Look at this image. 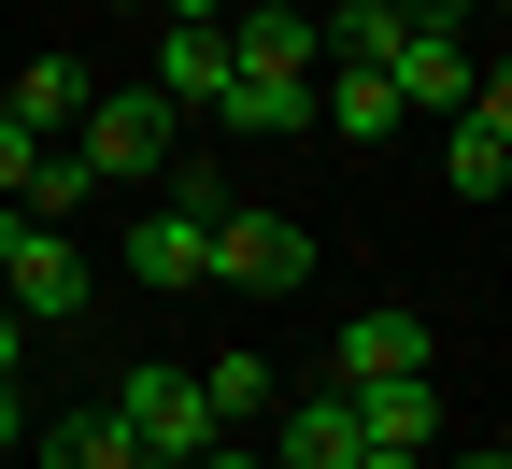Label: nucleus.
I'll return each instance as SVG.
<instances>
[{
	"label": "nucleus",
	"mask_w": 512,
	"mask_h": 469,
	"mask_svg": "<svg viewBox=\"0 0 512 469\" xmlns=\"http://www.w3.org/2000/svg\"><path fill=\"white\" fill-rule=\"evenodd\" d=\"M86 199H100V171H86L72 143H43V157H29V185H15V214H29V228H72Z\"/></svg>",
	"instance_id": "nucleus-16"
},
{
	"label": "nucleus",
	"mask_w": 512,
	"mask_h": 469,
	"mask_svg": "<svg viewBox=\"0 0 512 469\" xmlns=\"http://www.w3.org/2000/svg\"><path fill=\"white\" fill-rule=\"evenodd\" d=\"M29 455H43V469H143V455H128V427H114V398H100V413H57Z\"/></svg>",
	"instance_id": "nucleus-17"
},
{
	"label": "nucleus",
	"mask_w": 512,
	"mask_h": 469,
	"mask_svg": "<svg viewBox=\"0 0 512 469\" xmlns=\"http://www.w3.org/2000/svg\"><path fill=\"white\" fill-rule=\"evenodd\" d=\"M114 427H128L143 469H185V455L214 441V398H200V370H128L114 384Z\"/></svg>",
	"instance_id": "nucleus-4"
},
{
	"label": "nucleus",
	"mask_w": 512,
	"mask_h": 469,
	"mask_svg": "<svg viewBox=\"0 0 512 469\" xmlns=\"http://www.w3.org/2000/svg\"><path fill=\"white\" fill-rule=\"evenodd\" d=\"M29 441V398H15V370H0V455H15Z\"/></svg>",
	"instance_id": "nucleus-20"
},
{
	"label": "nucleus",
	"mask_w": 512,
	"mask_h": 469,
	"mask_svg": "<svg viewBox=\"0 0 512 469\" xmlns=\"http://www.w3.org/2000/svg\"><path fill=\"white\" fill-rule=\"evenodd\" d=\"M427 356H441V327L399 313V299H370L342 342H328V384H384V370H427Z\"/></svg>",
	"instance_id": "nucleus-5"
},
{
	"label": "nucleus",
	"mask_w": 512,
	"mask_h": 469,
	"mask_svg": "<svg viewBox=\"0 0 512 469\" xmlns=\"http://www.w3.org/2000/svg\"><path fill=\"white\" fill-rule=\"evenodd\" d=\"M200 256H214V214H185V199H171L157 228H128V285H143V299H185V285H200Z\"/></svg>",
	"instance_id": "nucleus-12"
},
{
	"label": "nucleus",
	"mask_w": 512,
	"mask_h": 469,
	"mask_svg": "<svg viewBox=\"0 0 512 469\" xmlns=\"http://www.w3.org/2000/svg\"><path fill=\"white\" fill-rule=\"evenodd\" d=\"M171 114H214V86H228V15H171L157 29V72H143Z\"/></svg>",
	"instance_id": "nucleus-8"
},
{
	"label": "nucleus",
	"mask_w": 512,
	"mask_h": 469,
	"mask_svg": "<svg viewBox=\"0 0 512 469\" xmlns=\"http://www.w3.org/2000/svg\"><path fill=\"white\" fill-rule=\"evenodd\" d=\"M72 157H86L100 185H157V171H171V100H157V86H86Z\"/></svg>",
	"instance_id": "nucleus-2"
},
{
	"label": "nucleus",
	"mask_w": 512,
	"mask_h": 469,
	"mask_svg": "<svg viewBox=\"0 0 512 469\" xmlns=\"http://www.w3.org/2000/svg\"><path fill=\"white\" fill-rule=\"evenodd\" d=\"M441 469H512V455H441Z\"/></svg>",
	"instance_id": "nucleus-24"
},
{
	"label": "nucleus",
	"mask_w": 512,
	"mask_h": 469,
	"mask_svg": "<svg viewBox=\"0 0 512 469\" xmlns=\"http://www.w3.org/2000/svg\"><path fill=\"white\" fill-rule=\"evenodd\" d=\"M441 171H456V199H498V185H512V86H498V72L456 100V143H441Z\"/></svg>",
	"instance_id": "nucleus-6"
},
{
	"label": "nucleus",
	"mask_w": 512,
	"mask_h": 469,
	"mask_svg": "<svg viewBox=\"0 0 512 469\" xmlns=\"http://www.w3.org/2000/svg\"><path fill=\"white\" fill-rule=\"evenodd\" d=\"M214 128H242V143L313 128V72H228V86H214Z\"/></svg>",
	"instance_id": "nucleus-13"
},
{
	"label": "nucleus",
	"mask_w": 512,
	"mask_h": 469,
	"mask_svg": "<svg viewBox=\"0 0 512 469\" xmlns=\"http://www.w3.org/2000/svg\"><path fill=\"white\" fill-rule=\"evenodd\" d=\"M228 72H328L313 0H256V15H228Z\"/></svg>",
	"instance_id": "nucleus-9"
},
{
	"label": "nucleus",
	"mask_w": 512,
	"mask_h": 469,
	"mask_svg": "<svg viewBox=\"0 0 512 469\" xmlns=\"http://www.w3.org/2000/svg\"><path fill=\"white\" fill-rule=\"evenodd\" d=\"M313 128H342L356 157H384L399 143V86H384L370 57H328V72H313Z\"/></svg>",
	"instance_id": "nucleus-7"
},
{
	"label": "nucleus",
	"mask_w": 512,
	"mask_h": 469,
	"mask_svg": "<svg viewBox=\"0 0 512 469\" xmlns=\"http://www.w3.org/2000/svg\"><path fill=\"white\" fill-rule=\"evenodd\" d=\"M0 299H15L29 327H72V313L100 299V271H86V242H72V228H29L15 199H0Z\"/></svg>",
	"instance_id": "nucleus-1"
},
{
	"label": "nucleus",
	"mask_w": 512,
	"mask_h": 469,
	"mask_svg": "<svg viewBox=\"0 0 512 469\" xmlns=\"http://www.w3.org/2000/svg\"><path fill=\"white\" fill-rule=\"evenodd\" d=\"M200 398H214V427H271V356H256V342H242V356H214V370H200Z\"/></svg>",
	"instance_id": "nucleus-18"
},
{
	"label": "nucleus",
	"mask_w": 512,
	"mask_h": 469,
	"mask_svg": "<svg viewBox=\"0 0 512 469\" xmlns=\"http://www.w3.org/2000/svg\"><path fill=\"white\" fill-rule=\"evenodd\" d=\"M384 86H399V114H456V100H470L484 72H470V43H456V29H399Z\"/></svg>",
	"instance_id": "nucleus-10"
},
{
	"label": "nucleus",
	"mask_w": 512,
	"mask_h": 469,
	"mask_svg": "<svg viewBox=\"0 0 512 469\" xmlns=\"http://www.w3.org/2000/svg\"><path fill=\"white\" fill-rule=\"evenodd\" d=\"M29 157H43V143H29V128H15V114H0V199H15V185H29Z\"/></svg>",
	"instance_id": "nucleus-19"
},
{
	"label": "nucleus",
	"mask_w": 512,
	"mask_h": 469,
	"mask_svg": "<svg viewBox=\"0 0 512 469\" xmlns=\"http://www.w3.org/2000/svg\"><path fill=\"white\" fill-rule=\"evenodd\" d=\"M399 15H413V29H456V15H470V0H399Z\"/></svg>",
	"instance_id": "nucleus-21"
},
{
	"label": "nucleus",
	"mask_w": 512,
	"mask_h": 469,
	"mask_svg": "<svg viewBox=\"0 0 512 469\" xmlns=\"http://www.w3.org/2000/svg\"><path fill=\"white\" fill-rule=\"evenodd\" d=\"M15 356H29V313H15V299H0V370H15Z\"/></svg>",
	"instance_id": "nucleus-22"
},
{
	"label": "nucleus",
	"mask_w": 512,
	"mask_h": 469,
	"mask_svg": "<svg viewBox=\"0 0 512 469\" xmlns=\"http://www.w3.org/2000/svg\"><path fill=\"white\" fill-rule=\"evenodd\" d=\"M200 285H242V299L313 285V228H299V214H242V199H214V256H200Z\"/></svg>",
	"instance_id": "nucleus-3"
},
{
	"label": "nucleus",
	"mask_w": 512,
	"mask_h": 469,
	"mask_svg": "<svg viewBox=\"0 0 512 469\" xmlns=\"http://www.w3.org/2000/svg\"><path fill=\"white\" fill-rule=\"evenodd\" d=\"M0 114L29 128V143H72V114H86V57H29V72H15V100H0Z\"/></svg>",
	"instance_id": "nucleus-15"
},
{
	"label": "nucleus",
	"mask_w": 512,
	"mask_h": 469,
	"mask_svg": "<svg viewBox=\"0 0 512 469\" xmlns=\"http://www.w3.org/2000/svg\"><path fill=\"white\" fill-rule=\"evenodd\" d=\"M271 455H285V469H356V413H342V384L299 398V413L271 398Z\"/></svg>",
	"instance_id": "nucleus-14"
},
{
	"label": "nucleus",
	"mask_w": 512,
	"mask_h": 469,
	"mask_svg": "<svg viewBox=\"0 0 512 469\" xmlns=\"http://www.w3.org/2000/svg\"><path fill=\"white\" fill-rule=\"evenodd\" d=\"M128 15H143V0H128ZM157 15H228V0H157Z\"/></svg>",
	"instance_id": "nucleus-23"
},
{
	"label": "nucleus",
	"mask_w": 512,
	"mask_h": 469,
	"mask_svg": "<svg viewBox=\"0 0 512 469\" xmlns=\"http://www.w3.org/2000/svg\"><path fill=\"white\" fill-rule=\"evenodd\" d=\"M342 413H356V441L427 455V441H441V384H427V370H384V384H342Z\"/></svg>",
	"instance_id": "nucleus-11"
}]
</instances>
